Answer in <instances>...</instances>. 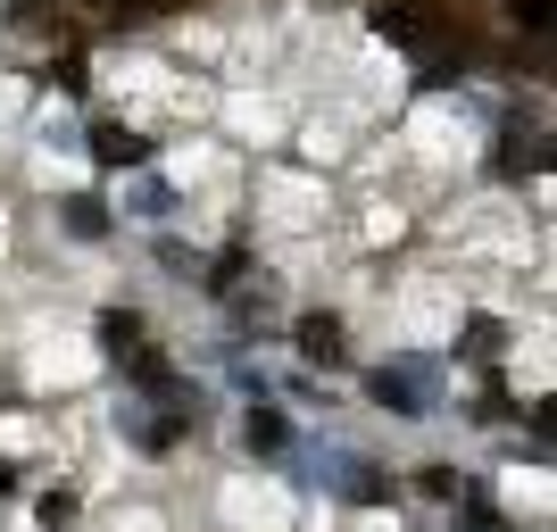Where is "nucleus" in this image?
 <instances>
[{"mask_svg": "<svg viewBox=\"0 0 557 532\" xmlns=\"http://www.w3.org/2000/svg\"><path fill=\"white\" fill-rule=\"evenodd\" d=\"M308 483H325L333 499H358V508H383V499H392V474H374L358 449H317V458H308Z\"/></svg>", "mask_w": 557, "mask_h": 532, "instance_id": "1", "label": "nucleus"}, {"mask_svg": "<svg viewBox=\"0 0 557 532\" xmlns=\"http://www.w3.org/2000/svg\"><path fill=\"white\" fill-rule=\"evenodd\" d=\"M433 392H442V367H433V358H392V367H374V399H383L392 417H433Z\"/></svg>", "mask_w": 557, "mask_h": 532, "instance_id": "2", "label": "nucleus"}, {"mask_svg": "<svg viewBox=\"0 0 557 532\" xmlns=\"http://www.w3.org/2000/svg\"><path fill=\"white\" fill-rule=\"evenodd\" d=\"M125 209H134V216H150V225H159V216L175 209V184H166V175H134V184H125Z\"/></svg>", "mask_w": 557, "mask_h": 532, "instance_id": "3", "label": "nucleus"}, {"mask_svg": "<svg viewBox=\"0 0 557 532\" xmlns=\"http://www.w3.org/2000/svg\"><path fill=\"white\" fill-rule=\"evenodd\" d=\"M92 150H100L109 166H141V159H150V141L125 134V125H92Z\"/></svg>", "mask_w": 557, "mask_h": 532, "instance_id": "4", "label": "nucleus"}, {"mask_svg": "<svg viewBox=\"0 0 557 532\" xmlns=\"http://www.w3.org/2000/svg\"><path fill=\"white\" fill-rule=\"evenodd\" d=\"M300 349L317 358V367H333V358H342V324L333 317H300Z\"/></svg>", "mask_w": 557, "mask_h": 532, "instance_id": "5", "label": "nucleus"}, {"mask_svg": "<svg viewBox=\"0 0 557 532\" xmlns=\"http://www.w3.org/2000/svg\"><path fill=\"white\" fill-rule=\"evenodd\" d=\"M59 216H67V233H75V242H100V233H109V209H100L92 191H75V200H67Z\"/></svg>", "mask_w": 557, "mask_h": 532, "instance_id": "6", "label": "nucleus"}, {"mask_svg": "<svg viewBox=\"0 0 557 532\" xmlns=\"http://www.w3.org/2000/svg\"><path fill=\"white\" fill-rule=\"evenodd\" d=\"M134 342H141V317L134 308H109V317H100V349H125V358H134Z\"/></svg>", "mask_w": 557, "mask_h": 532, "instance_id": "7", "label": "nucleus"}, {"mask_svg": "<svg viewBox=\"0 0 557 532\" xmlns=\"http://www.w3.org/2000/svg\"><path fill=\"white\" fill-rule=\"evenodd\" d=\"M250 449H292V424L275 408H250Z\"/></svg>", "mask_w": 557, "mask_h": 532, "instance_id": "8", "label": "nucleus"}, {"mask_svg": "<svg viewBox=\"0 0 557 532\" xmlns=\"http://www.w3.org/2000/svg\"><path fill=\"white\" fill-rule=\"evenodd\" d=\"M466 349H474V358H499V349H508V333H499V324H491V317H474V333H466Z\"/></svg>", "mask_w": 557, "mask_h": 532, "instance_id": "9", "label": "nucleus"}, {"mask_svg": "<svg viewBox=\"0 0 557 532\" xmlns=\"http://www.w3.org/2000/svg\"><path fill=\"white\" fill-rule=\"evenodd\" d=\"M516 17H524V25H541V17H549V0H516Z\"/></svg>", "mask_w": 557, "mask_h": 532, "instance_id": "10", "label": "nucleus"}]
</instances>
